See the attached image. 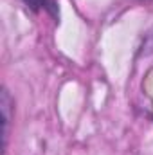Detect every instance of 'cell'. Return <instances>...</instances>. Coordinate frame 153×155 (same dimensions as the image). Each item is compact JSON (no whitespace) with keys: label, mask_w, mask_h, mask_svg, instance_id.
Returning a JSON list of instances; mask_svg holds the SVG:
<instances>
[{"label":"cell","mask_w":153,"mask_h":155,"mask_svg":"<svg viewBox=\"0 0 153 155\" xmlns=\"http://www.w3.org/2000/svg\"><path fill=\"white\" fill-rule=\"evenodd\" d=\"M11 107L13 99L7 88H2V97H0V110H2V150L5 152L7 148V137H9V123H11Z\"/></svg>","instance_id":"1"},{"label":"cell","mask_w":153,"mask_h":155,"mask_svg":"<svg viewBox=\"0 0 153 155\" xmlns=\"http://www.w3.org/2000/svg\"><path fill=\"white\" fill-rule=\"evenodd\" d=\"M24 4L33 9V11H38V9H50V0H24Z\"/></svg>","instance_id":"2"},{"label":"cell","mask_w":153,"mask_h":155,"mask_svg":"<svg viewBox=\"0 0 153 155\" xmlns=\"http://www.w3.org/2000/svg\"><path fill=\"white\" fill-rule=\"evenodd\" d=\"M144 2H151V0H144Z\"/></svg>","instance_id":"3"}]
</instances>
